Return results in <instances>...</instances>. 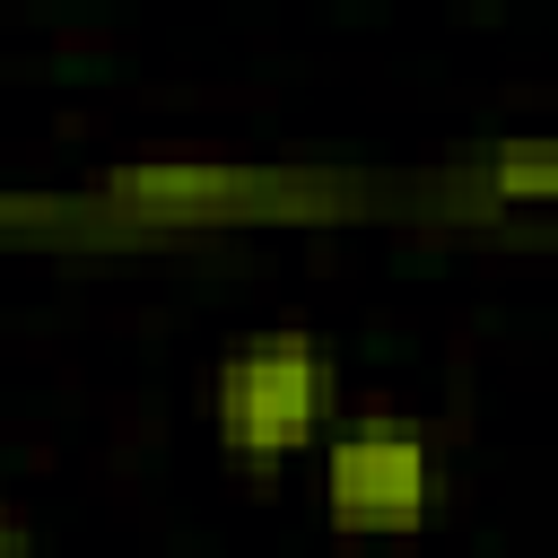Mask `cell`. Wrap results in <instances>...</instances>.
I'll return each mask as SVG.
<instances>
[{
    "label": "cell",
    "instance_id": "cell-1",
    "mask_svg": "<svg viewBox=\"0 0 558 558\" xmlns=\"http://www.w3.org/2000/svg\"><path fill=\"white\" fill-rule=\"evenodd\" d=\"M209 418H218V445L235 462H279L296 445L323 436L331 418V366L305 331H253L218 357V384H209Z\"/></svg>",
    "mask_w": 558,
    "mask_h": 558
},
{
    "label": "cell",
    "instance_id": "cell-2",
    "mask_svg": "<svg viewBox=\"0 0 558 558\" xmlns=\"http://www.w3.org/2000/svg\"><path fill=\"white\" fill-rule=\"evenodd\" d=\"M445 497V462L427 436L410 427H349L331 453H323V514L340 532H410L427 523Z\"/></svg>",
    "mask_w": 558,
    "mask_h": 558
},
{
    "label": "cell",
    "instance_id": "cell-3",
    "mask_svg": "<svg viewBox=\"0 0 558 558\" xmlns=\"http://www.w3.org/2000/svg\"><path fill=\"white\" fill-rule=\"evenodd\" d=\"M314 183H296V174H227V166H140V174H113V201H140V209H157V201H305Z\"/></svg>",
    "mask_w": 558,
    "mask_h": 558
},
{
    "label": "cell",
    "instance_id": "cell-4",
    "mask_svg": "<svg viewBox=\"0 0 558 558\" xmlns=\"http://www.w3.org/2000/svg\"><path fill=\"white\" fill-rule=\"evenodd\" d=\"M26 549V523H17V506H9V488H0V558H17Z\"/></svg>",
    "mask_w": 558,
    "mask_h": 558
}]
</instances>
